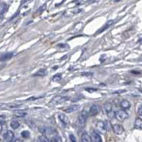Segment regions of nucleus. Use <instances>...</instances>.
<instances>
[{
	"mask_svg": "<svg viewBox=\"0 0 142 142\" xmlns=\"http://www.w3.org/2000/svg\"><path fill=\"white\" fill-rule=\"evenodd\" d=\"M87 117H88V114H87L85 111H84L83 113H81L77 117V121H76V124H77L78 126L83 127L84 126V125L86 123L87 120Z\"/></svg>",
	"mask_w": 142,
	"mask_h": 142,
	"instance_id": "obj_1",
	"label": "nucleus"
},
{
	"mask_svg": "<svg viewBox=\"0 0 142 142\" xmlns=\"http://www.w3.org/2000/svg\"><path fill=\"white\" fill-rule=\"evenodd\" d=\"M115 117L119 121H124L128 118V113L124 110H119L115 112Z\"/></svg>",
	"mask_w": 142,
	"mask_h": 142,
	"instance_id": "obj_2",
	"label": "nucleus"
},
{
	"mask_svg": "<svg viewBox=\"0 0 142 142\" xmlns=\"http://www.w3.org/2000/svg\"><path fill=\"white\" fill-rule=\"evenodd\" d=\"M67 100H68V96H54V97L52 99L51 103H52V104H62V103H64L65 101H67Z\"/></svg>",
	"mask_w": 142,
	"mask_h": 142,
	"instance_id": "obj_3",
	"label": "nucleus"
},
{
	"mask_svg": "<svg viewBox=\"0 0 142 142\" xmlns=\"http://www.w3.org/2000/svg\"><path fill=\"white\" fill-rule=\"evenodd\" d=\"M100 110H101V107L98 104H92L90 108L89 114L90 116H96V115H97L99 113Z\"/></svg>",
	"mask_w": 142,
	"mask_h": 142,
	"instance_id": "obj_4",
	"label": "nucleus"
},
{
	"mask_svg": "<svg viewBox=\"0 0 142 142\" xmlns=\"http://www.w3.org/2000/svg\"><path fill=\"white\" fill-rule=\"evenodd\" d=\"M90 138H91V142H103L101 136L99 135L96 132H95V131H92Z\"/></svg>",
	"mask_w": 142,
	"mask_h": 142,
	"instance_id": "obj_5",
	"label": "nucleus"
},
{
	"mask_svg": "<svg viewBox=\"0 0 142 142\" xmlns=\"http://www.w3.org/2000/svg\"><path fill=\"white\" fill-rule=\"evenodd\" d=\"M79 109H80V105L79 104H73L67 107V108L64 110V111L66 113H72V112H75V111H78Z\"/></svg>",
	"mask_w": 142,
	"mask_h": 142,
	"instance_id": "obj_6",
	"label": "nucleus"
},
{
	"mask_svg": "<svg viewBox=\"0 0 142 142\" xmlns=\"http://www.w3.org/2000/svg\"><path fill=\"white\" fill-rule=\"evenodd\" d=\"M112 130L114 131V133L116 134H122L124 133V128L121 125H118V124H115L112 125Z\"/></svg>",
	"mask_w": 142,
	"mask_h": 142,
	"instance_id": "obj_7",
	"label": "nucleus"
},
{
	"mask_svg": "<svg viewBox=\"0 0 142 142\" xmlns=\"http://www.w3.org/2000/svg\"><path fill=\"white\" fill-rule=\"evenodd\" d=\"M13 138H14V134L12 131H7L6 133L4 134V139L6 142H12Z\"/></svg>",
	"mask_w": 142,
	"mask_h": 142,
	"instance_id": "obj_8",
	"label": "nucleus"
},
{
	"mask_svg": "<svg viewBox=\"0 0 142 142\" xmlns=\"http://www.w3.org/2000/svg\"><path fill=\"white\" fill-rule=\"evenodd\" d=\"M39 131H40L41 133H43V134H52L53 132H54L52 128L46 127V126H40V128H39Z\"/></svg>",
	"mask_w": 142,
	"mask_h": 142,
	"instance_id": "obj_9",
	"label": "nucleus"
},
{
	"mask_svg": "<svg viewBox=\"0 0 142 142\" xmlns=\"http://www.w3.org/2000/svg\"><path fill=\"white\" fill-rule=\"evenodd\" d=\"M26 114H27L26 111H21V110H16V111H13V115L16 117H24L26 116Z\"/></svg>",
	"mask_w": 142,
	"mask_h": 142,
	"instance_id": "obj_10",
	"label": "nucleus"
},
{
	"mask_svg": "<svg viewBox=\"0 0 142 142\" xmlns=\"http://www.w3.org/2000/svg\"><path fill=\"white\" fill-rule=\"evenodd\" d=\"M120 107L124 110H127V109H129L131 107V104H130L129 101H127V100H122L120 102Z\"/></svg>",
	"mask_w": 142,
	"mask_h": 142,
	"instance_id": "obj_11",
	"label": "nucleus"
},
{
	"mask_svg": "<svg viewBox=\"0 0 142 142\" xmlns=\"http://www.w3.org/2000/svg\"><path fill=\"white\" fill-rule=\"evenodd\" d=\"M134 127L136 129H139V130H142V119L141 118H136L135 122H134Z\"/></svg>",
	"mask_w": 142,
	"mask_h": 142,
	"instance_id": "obj_12",
	"label": "nucleus"
},
{
	"mask_svg": "<svg viewBox=\"0 0 142 142\" xmlns=\"http://www.w3.org/2000/svg\"><path fill=\"white\" fill-rule=\"evenodd\" d=\"M113 20H111V21H108L107 22V23H106V24H105L104 25V27H102L101 28V29H99L98 31H97V33H96V34H99V33H102V32H104V30H106V29H107V28L109 27V26H111V25H112V24H113Z\"/></svg>",
	"mask_w": 142,
	"mask_h": 142,
	"instance_id": "obj_13",
	"label": "nucleus"
},
{
	"mask_svg": "<svg viewBox=\"0 0 142 142\" xmlns=\"http://www.w3.org/2000/svg\"><path fill=\"white\" fill-rule=\"evenodd\" d=\"M96 128L100 131V132H103V131H104L105 129V124L104 122H103V121H97L96 122Z\"/></svg>",
	"mask_w": 142,
	"mask_h": 142,
	"instance_id": "obj_14",
	"label": "nucleus"
},
{
	"mask_svg": "<svg viewBox=\"0 0 142 142\" xmlns=\"http://www.w3.org/2000/svg\"><path fill=\"white\" fill-rule=\"evenodd\" d=\"M59 119L62 121V122L64 124V125H67V124H68V117H67V116H66L65 114H63V113H61V114H59Z\"/></svg>",
	"mask_w": 142,
	"mask_h": 142,
	"instance_id": "obj_15",
	"label": "nucleus"
},
{
	"mask_svg": "<svg viewBox=\"0 0 142 142\" xmlns=\"http://www.w3.org/2000/svg\"><path fill=\"white\" fill-rule=\"evenodd\" d=\"M81 140H82V142H91V138H90V136H89L88 133H84L82 135Z\"/></svg>",
	"mask_w": 142,
	"mask_h": 142,
	"instance_id": "obj_16",
	"label": "nucleus"
},
{
	"mask_svg": "<svg viewBox=\"0 0 142 142\" xmlns=\"http://www.w3.org/2000/svg\"><path fill=\"white\" fill-rule=\"evenodd\" d=\"M7 9H8V7H7L6 4L1 3V4H0V14H1V16H3L4 13H6Z\"/></svg>",
	"mask_w": 142,
	"mask_h": 142,
	"instance_id": "obj_17",
	"label": "nucleus"
},
{
	"mask_svg": "<svg viewBox=\"0 0 142 142\" xmlns=\"http://www.w3.org/2000/svg\"><path fill=\"white\" fill-rule=\"evenodd\" d=\"M13 53H6V54H4L3 55L1 56V61H7V60H9L13 57Z\"/></svg>",
	"mask_w": 142,
	"mask_h": 142,
	"instance_id": "obj_18",
	"label": "nucleus"
},
{
	"mask_svg": "<svg viewBox=\"0 0 142 142\" xmlns=\"http://www.w3.org/2000/svg\"><path fill=\"white\" fill-rule=\"evenodd\" d=\"M46 70L45 68H42V69H40L37 72V73H35L33 75L34 76H44V75H46Z\"/></svg>",
	"mask_w": 142,
	"mask_h": 142,
	"instance_id": "obj_19",
	"label": "nucleus"
},
{
	"mask_svg": "<svg viewBox=\"0 0 142 142\" xmlns=\"http://www.w3.org/2000/svg\"><path fill=\"white\" fill-rule=\"evenodd\" d=\"M10 125H11V127H12L13 129H17V128H19V121L12 120V121H11V123H10Z\"/></svg>",
	"mask_w": 142,
	"mask_h": 142,
	"instance_id": "obj_20",
	"label": "nucleus"
},
{
	"mask_svg": "<svg viewBox=\"0 0 142 142\" xmlns=\"http://www.w3.org/2000/svg\"><path fill=\"white\" fill-rule=\"evenodd\" d=\"M38 139H39V141H40V142H51V140H50V139H48V138H47L46 135L39 136Z\"/></svg>",
	"mask_w": 142,
	"mask_h": 142,
	"instance_id": "obj_21",
	"label": "nucleus"
},
{
	"mask_svg": "<svg viewBox=\"0 0 142 142\" xmlns=\"http://www.w3.org/2000/svg\"><path fill=\"white\" fill-rule=\"evenodd\" d=\"M104 110L106 111H107V113L108 112H110V111H111V108H112V106H111V104L109 102H106L104 104Z\"/></svg>",
	"mask_w": 142,
	"mask_h": 142,
	"instance_id": "obj_22",
	"label": "nucleus"
},
{
	"mask_svg": "<svg viewBox=\"0 0 142 142\" xmlns=\"http://www.w3.org/2000/svg\"><path fill=\"white\" fill-rule=\"evenodd\" d=\"M62 77V74H56V75H54V77H53V81H54V82H56V83H58V82L61 81Z\"/></svg>",
	"mask_w": 142,
	"mask_h": 142,
	"instance_id": "obj_23",
	"label": "nucleus"
},
{
	"mask_svg": "<svg viewBox=\"0 0 142 142\" xmlns=\"http://www.w3.org/2000/svg\"><path fill=\"white\" fill-rule=\"evenodd\" d=\"M21 136L23 138H25V139H28L30 137V133L28 131H23L21 133Z\"/></svg>",
	"mask_w": 142,
	"mask_h": 142,
	"instance_id": "obj_24",
	"label": "nucleus"
},
{
	"mask_svg": "<svg viewBox=\"0 0 142 142\" xmlns=\"http://www.w3.org/2000/svg\"><path fill=\"white\" fill-rule=\"evenodd\" d=\"M84 90H86V91H88V92L93 93V92H95V91H96L97 89H95V88H84Z\"/></svg>",
	"mask_w": 142,
	"mask_h": 142,
	"instance_id": "obj_25",
	"label": "nucleus"
},
{
	"mask_svg": "<svg viewBox=\"0 0 142 142\" xmlns=\"http://www.w3.org/2000/svg\"><path fill=\"white\" fill-rule=\"evenodd\" d=\"M51 142H62V139L60 137L56 136V137H54L52 139H51Z\"/></svg>",
	"mask_w": 142,
	"mask_h": 142,
	"instance_id": "obj_26",
	"label": "nucleus"
},
{
	"mask_svg": "<svg viewBox=\"0 0 142 142\" xmlns=\"http://www.w3.org/2000/svg\"><path fill=\"white\" fill-rule=\"evenodd\" d=\"M21 105V104H9L8 107L9 108H18Z\"/></svg>",
	"mask_w": 142,
	"mask_h": 142,
	"instance_id": "obj_27",
	"label": "nucleus"
},
{
	"mask_svg": "<svg viewBox=\"0 0 142 142\" xmlns=\"http://www.w3.org/2000/svg\"><path fill=\"white\" fill-rule=\"evenodd\" d=\"M104 124H105V129L106 130H110L111 129V123L109 122V121H105L104 122Z\"/></svg>",
	"mask_w": 142,
	"mask_h": 142,
	"instance_id": "obj_28",
	"label": "nucleus"
},
{
	"mask_svg": "<svg viewBox=\"0 0 142 142\" xmlns=\"http://www.w3.org/2000/svg\"><path fill=\"white\" fill-rule=\"evenodd\" d=\"M69 139H70L71 142H76V139H75V137L73 134H69Z\"/></svg>",
	"mask_w": 142,
	"mask_h": 142,
	"instance_id": "obj_29",
	"label": "nucleus"
},
{
	"mask_svg": "<svg viewBox=\"0 0 142 142\" xmlns=\"http://www.w3.org/2000/svg\"><path fill=\"white\" fill-rule=\"evenodd\" d=\"M107 115H108V117H110V118H112L113 117H115V113L112 111H110V112H108V113H107Z\"/></svg>",
	"mask_w": 142,
	"mask_h": 142,
	"instance_id": "obj_30",
	"label": "nucleus"
},
{
	"mask_svg": "<svg viewBox=\"0 0 142 142\" xmlns=\"http://www.w3.org/2000/svg\"><path fill=\"white\" fill-rule=\"evenodd\" d=\"M138 113H139V115L140 117H142V105H140L139 107V109H138Z\"/></svg>",
	"mask_w": 142,
	"mask_h": 142,
	"instance_id": "obj_31",
	"label": "nucleus"
},
{
	"mask_svg": "<svg viewBox=\"0 0 142 142\" xmlns=\"http://www.w3.org/2000/svg\"><path fill=\"white\" fill-rule=\"evenodd\" d=\"M58 46H59V47H62V48H65V47H68V45H67V44H59Z\"/></svg>",
	"mask_w": 142,
	"mask_h": 142,
	"instance_id": "obj_32",
	"label": "nucleus"
},
{
	"mask_svg": "<svg viewBox=\"0 0 142 142\" xmlns=\"http://www.w3.org/2000/svg\"><path fill=\"white\" fill-rule=\"evenodd\" d=\"M82 75H87V76H91L93 75V73H91V72H89V73H82Z\"/></svg>",
	"mask_w": 142,
	"mask_h": 142,
	"instance_id": "obj_33",
	"label": "nucleus"
},
{
	"mask_svg": "<svg viewBox=\"0 0 142 142\" xmlns=\"http://www.w3.org/2000/svg\"><path fill=\"white\" fill-rule=\"evenodd\" d=\"M125 90H119V91H115V94H118V93H122V92H124Z\"/></svg>",
	"mask_w": 142,
	"mask_h": 142,
	"instance_id": "obj_34",
	"label": "nucleus"
},
{
	"mask_svg": "<svg viewBox=\"0 0 142 142\" xmlns=\"http://www.w3.org/2000/svg\"><path fill=\"white\" fill-rule=\"evenodd\" d=\"M13 142H22V140L21 139H15Z\"/></svg>",
	"mask_w": 142,
	"mask_h": 142,
	"instance_id": "obj_35",
	"label": "nucleus"
},
{
	"mask_svg": "<svg viewBox=\"0 0 142 142\" xmlns=\"http://www.w3.org/2000/svg\"><path fill=\"white\" fill-rule=\"evenodd\" d=\"M57 68H58V66H54V68H53V69H54V70H56V69H57Z\"/></svg>",
	"mask_w": 142,
	"mask_h": 142,
	"instance_id": "obj_36",
	"label": "nucleus"
}]
</instances>
